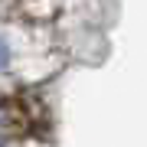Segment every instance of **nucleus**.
I'll return each instance as SVG.
<instances>
[{
  "instance_id": "1",
  "label": "nucleus",
  "mask_w": 147,
  "mask_h": 147,
  "mask_svg": "<svg viewBox=\"0 0 147 147\" xmlns=\"http://www.w3.org/2000/svg\"><path fill=\"white\" fill-rule=\"evenodd\" d=\"M7 59H10V53H7V46H3V39H0V69L7 65Z\"/></svg>"
}]
</instances>
